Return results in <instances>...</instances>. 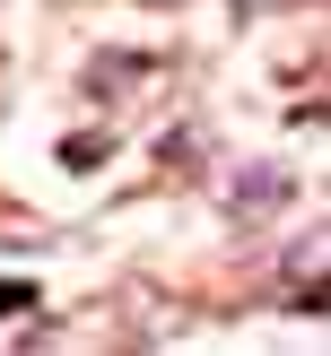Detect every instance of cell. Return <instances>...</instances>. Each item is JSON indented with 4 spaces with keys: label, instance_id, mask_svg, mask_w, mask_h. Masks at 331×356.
Returning a JSON list of instances; mask_svg holds the SVG:
<instances>
[{
    "label": "cell",
    "instance_id": "cell-1",
    "mask_svg": "<svg viewBox=\"0 0 331 356\" xmlns=\"http://www.w3.org/2000/svg\"><path fill=\"white\" fill-rule=\"evenodd\" d=\"M226 200H236V209H270V200H288V174H279V165H244V183L226 191Z\"/></svg>",
    "mask_w": 331,
    "mask_h": 356
},
{
    "label": "cell",
    "instance_id": "cell-2",
    "mask_svg": "<svg viewBox=\"0 0 331 356\" xmlns=\"http://www.w3.org/2000/svg\"><path fill=\"white\" fill-rule=\"evenodd\" d=\"M61 156H70V165H96V156H105V131H79V139H61Z\"/></svg>",
    "mask_w": 331,
    "mask_h": 356
}]
</instances>
